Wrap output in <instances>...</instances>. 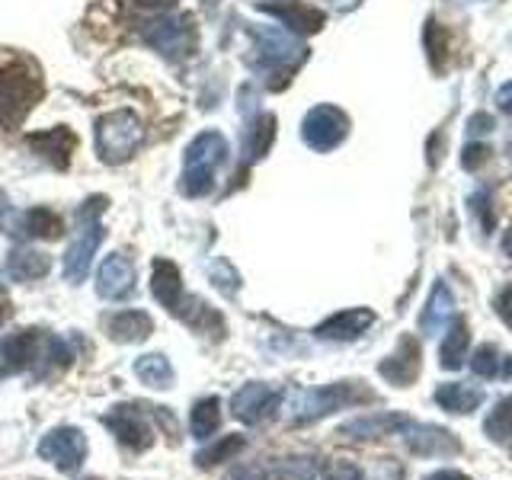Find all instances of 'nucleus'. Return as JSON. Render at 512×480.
I'll list each match as a JSON object with an SVG mask.
<instances>
[{
	"instance_id": "nucleus-14",
	"label": "nucleus",
	"mask_w": 512,
	"mask_h": 480,
	"mask_svg": "<svg viewBox=\"0 0 512 480\" xmlns=\"http://www.w3.org/2000/svg\"><path fill=\"white\" fill-rule=\"evenodd\" d=\"M404 442L413 455L423 458H442V455H458L461 442L442 426H429V423H407L404 426Z\"/></svg>"
},
{
	"instance_id": "nucleus-40",
	"label": "nucleus",
	"mask_w": 512,
	"mask_h": 480,
	"mask_svg": "<svg viewBox=\"0 0 512 480\" xmlns=\"http://www.w3.org/2000/svg\"><path fill=\"white\" fill-rule=\"evenodd\" d=\"M490 128H493V119H490V116H484V112H480V116H474V119L468 122V132H471V135L490 132Z\"/></svg>"
},
{
	"instance_id": "nucleus-4",
	"label": "nucleus",
	"mask_w": 512,
	"mask_h": 480,
	"mask_svg": "<svg viewBox=\"0 0 512 480\" xmlns=\"http://www.w3.org/2000/svg\"><path fill=\"white\" fill-rule=\"evenodd\" d=\"M375 394L365 388L362 381H336V384H324V388H311L301 391L292 400V423L304 426L314 420H324V416L356 407V404H372Z\"/></svg>"
},
{
	"instance_id": "nucleus-46",
	"label": "nucleus",
	"mask_w": 512,
	"mask_h": 480,
	"mask_svg": "<svg viewBox=\"0 0 512 480\" xmlns=\"http://www.w3.org/2000/svg\"><path fill=\"white\" fill-rule=\"evenodd\" d=\"M199 4H202L205 10H215V7L221 4V0H199Z\"/></svg>"
},
{
	"instance_id": "nucleus-28",
	"label": "nucleus",
	"mask_w": 512,
	"mask_h": 480,
	"mask_svg": "<svg viewBox=\"0 0 512 480\" xmlns=\"http://www.w3.org/2000/svg\"><path fill=\"white\" fill-rule=\"evenodd\" d=\"M471 372L477 378H512V359L496 346H477L471 356Z\"/></svg>"
},
{
	"instance_id": "nucleus-24",
	"label": "nucleus",
	"mask_w": 512,
	"mask_h": 480,
	"mask_svg": "<svg viewBox=\"0 0 512 480\" xmlns=\"http://www.w3.org/2000/svg\"><path fill=\"white\" fill-rule=\"evenodd\" d=\"M151 292L154 298L164 304V308L173 314L176 304L183 301V279H180V269H176V263L170 260H154L151 266Z\"/></svg>"
},
{
	"instance_id": "nucleus-45",
	"label": "nucleus",
	"mask_w": 512,
	"mask_h": 480,
	"mask_svg": "<svg viewBox=\"0 0 512 480\" xmlns=\"http://www.w3.org/2000/svg\"><path fill=\"white\" fill-rule=\"evenodd\" d=\"M503 250H506V256H512V228H509V234L503 237Z\"/></svg>"
},
{
	"instance_id": "nucleus-12",
	"label": "nucleus",
	"mask_w": 512,
	"mask_h": 480,
	"mask_svg": "<svg viewBox=\"0 0 512 480\" xmlns=\"http://www.w3.org/2000/svg\"><path fill=\"white\" fill-rule=\"evenodd\" d=\"M279 404H282L279 388H272V384H263V381H250L231 397V413L240 423L256 426V423L269 420V416L279 410Z\"/></svg>"
},
{
	"instance_id": "nucleus-39",
	"label": "nucleus",
	"mask_w": 512,
	"mask_h": 480,
	"mask_svg": "<svg viewBox=\"0 0 512 480\" xmlns=\"http://www.w3.org/2000/svg\"><path fill=\"white\" fill-rule=\"evenodd\" d=\"M496 311H500V317L512 327V288H506V292L496 298Z\"/></svg>"
},
{
	"instance_id": "nucleus-22",
	"label": "nucleus",
	"mask_w": 512,
	"mask_h": 480,
	"mask_svg": "<svg viewBox=\"0 0 512 480\" xmlns=\"http://www.w3.org/2000/svg\"><path fill=\"white\" fill-rule=\"evenodd\" d=\"M173 314L180 317L189 330L208 333V336H224V317L215 308H208V301H202L196 295H183V301L176 304Z\"/></svg>"
},
{
	"instance_id": "nucleus-17",
	"label": "nucleus",
	"mask_w": 512,
	"mask_h": 480,
	"mask_svg": "<svg viewBox=\"0 0 512 480\" xmlns=\"http://www.w3.org/2000/svg\"><path fill=\"white\" fill-rule=\"evenodd\" d=\"M378 372L384 381L397 384V388H407V384L420 375V343H416L413 336H404L391 356L378 365Z\"/></svg>"
},
{
	"instance_id": "nucleus-34",
	"label": "nucleus",
	"mask_w": 512,
	"mask_h": 480,
	"mask_svg": "<svg viewBox=\"0 0 512 480\" xmlns=\"http://www.w3.org/2000/svg\"><path fill=\"white\" fill-rule=\"evenodd\" d=\"M244 445H247L244 436H221V442L202 448V452L196 455V464H199V468H215V464L231 461L234 455L244 452Z\"/></svg>"
},
{
	"instance_id": "nucleus-9",
	"label": "nucleus",
	"mask_w": 512,
	"mask_h": 480,
	"mask_svg": "<svg viewBox=\"0 0 512 480\" xmlns=\"http://www.w3.org/2000/svg\"><path fill=\"white\" fill-rule=\"evenodd\" d=\"M349 135V116L336 106H314L301 122V138L314 151L340 148Z\"/></svg>"
},
{
	"instance_id": "nucleus-8",
	"label": "nucleus",
	"mask_w": 512,
	"mask_h": 480,
	"mask_svg": "<svg viewBox=\"0 0 512 480\" xmlns=\"http://www.w3.org/2000/svg\"><path fill=\"white\" fill-rule=\"evenodd\" d=\"M39 458L52 461L58 471L77 474L87 461V439L77 426H58L52 432H45L39 442Z\"/></svg>"
},
{
	"instance_id": "nucleus-42",
	"label": "nucleus",
	"mask_w": 512,
	"mask_h": 480,
	"mask_svg": "<svg viewBox=\"0 0 512 480\" xmlns=\"http://www.w3.org/2000/svg\"><path fill=\"white\" fill-rule=\"evenodd\" d=\"M135 4H141L144 10H170L176 0H135Z\"/></svg>"
},
{
	"instance_id": "nucleus-20",
	"label": "nucleus",
	"mask_w": 512,
	"mask_h": 480,
	"mask_svg": "<svg viewBox=\"0 0 512 480\" xmlns=\"http://www.w3.org/2000/svg\"><path fill=\"white\" fill-rule=\"evenodd\" d=\"M61 231H64V221H61V215L52 212V208H26V212H16L10 237L55 240V237H61Z\"/></svg>"
},
{
	"instance_id": "nucleus-41",
	"label": "nucleus",
	"mask_w": 512,
	"mask_h": 480,
	"mask_svg": "<svg viewBox=\"0 0 512 480\" xmlns=\"http://www.w3.org/2000/svg\"><path fill=\"white\" fill-rule=\"evenodd\" d=\"M496 106H500L503 112H512V80H509V84H503L500 93H496Z\"/></svg>"
},
{
	"instance_id": "nucleus-11",
	"label": "nucleus",
	"mask_w": 512,
	"mask_h": 480,
	"mask_svg": "<svg viewBox=\"0 0 512 480\" xmlns=\"http://www.w3.org/2000/svg\"><path fill=\"white\" fill-rule=\"evenodd\" d=\"M256 7L269 16H276L282 29H288L292 36H314V32H320L327 23L324 10L311 7L308 0H256Z\"/></svg>"
},
{
	"instance_id": "nucleus-13",
	"label": "nucleus",
	"mask_w": 512,
	"mask_h": 480,
	"mask_svg": "<svg viewBox=\"0 0 512 480\" xmlns=\"http://www.w3.org/2000/svg\"><path fill=\"white\" fill-rule=\"evenodd\" d=\"M103 423L109 426V432L116 436L125 448H132V452H144V448H151V426L144 420V413L132 404H119L112 407Z\"/></svg>"
},
{
	"instance_id": "nucleus-26",
	"label": "nucleus",
	"mask_w": 512,
	"mask_h": 480,
	"mask_svg": "<svg viewBox=\"0 0 512 480\" xmlns=\"http://www.w3.org/2000/svg\"><path fill=\"white\" fill-rule=\"evenodd\" d=\"M436 404L445 413H471L484 404V391L474 388V384H464V381H448L436 388Z\"/></svg>"
},
{
	"instance_id": "nucleus-21",
	"label": "nucleus",
	"mask_w": 512,
	"mask_h": 480,
	"mask_svg": "<svg viewBox=\"0 0 512 480\" xmlns=\"http://www.w3.org/2000/svg\"><path fill=\"white\" fill-rule=\"evenodd\" d=\"M410 420L404 413H365V416H356V420H349L340 426V436L346 439H381V436H391V432L404 429Z\"/></svg>"
},
{
	"instance_id": "nucleus-36",
	"label": "nucleus",
	"mask_w": 512,
	"mask_h": 480,
	"mask_svg": "<svg viewBox=\"0 0 512 480\" xmlns=\"http://www.w3.org/2000/svg\"><path fill=\"white\" fill-rule=\"evenodd\" d=\"M324 480H365V477L359 471V464H352V461H330L327 471H324Z\"/></svg>"
},
{
	"instance_id": "nucleus-43",
	"label": "nucleus",
	"mask_w": 512,
	"mask_h": 480,
	"mask_svg": "<svg viewBox=\"0 0 512 480\" xmlns=\"http://www.w3.org/2000/svg\"><path fill=\"white\" fill-rule=\"evenodd\" d=\"M426 480H471V477L461 474V471H436V474H429Z\"/></svg>"
},
{
	"instance_id": "nucleus-23",
	"label": "nucleus",
	"mask_w": 512,
	"mask_h": 480,
	"mask_svg": "<svg viewBox=\"0 0 512 480\" xmlns=\"http://www.w3.org/2000/svg\"><path fill=\"white\" fill-rule=\"evenodd\" d=\"M151 330H154V320L144 314V311H119V314H109L106 317L109 340H116L122 346L148 340Z\"/></svg>"
},
{
	"instance_id": "nucleus-19",
	"label": "nucleus",
	"mask_w": 512,
	"mask_h": 480,
	"mask_svg": "<svg viewBox=\"0 0 512 480\" xmlns=\"http://www.w3.org/2000/svg\"><path fill=\"white\" fill-rule=\"evenodd\" d=\"M272 141H276V116H269V112L250 116L244 125V138H240V160H244V167L263 160L272 148Z\"/></svg>"
},
{
	"instance_id": "nucleus-30",
	"label": "nucleus",
	"mask_w": 512,
	"mask_h": 480,
	"mask_svg": "<svg viewBox=\"0 0 512 480\" xmlns=\"http://www.w3.org/2000/svg\"><path fill=\"white\" fill-rule=\"evenodd\" d=\"M468 346H471L468 324H464V320H455V324L448 327L445 340H442V349H439L442 368H448V372H455V368H461L464 356H468Z\"/></svg>"
},
{
	"instance_id": "nucleus-38",
	"label": "nucleus",
	"mask_w": 512,
	"mask_h": 480,
	"mask_svg": "<svg viewBox=\"0 0 512 480\" xmlns=\"http://www.w3.org/2000/svg\"><path fill=\"white\" fill-rule=\"evenodd\" d=\"M13 218H16L13 205H10V199H7V192L0 189V231L10 234V231H13Z\"/></svg>"
},
{
	"instance_id": "nucleus-18",
	"label": "nucleus",
	"mask_w": 512,
	"mask_h": 480,
	"mask_svg": "<svg viewBox=\"0 0 512 480\" xmlns=\"http://www.w3.org/2000/svg\"><path fill=\"white\" fill-rule=\"evenodd\" d=\"M375 324V311L368 308H349V311H340L327 317L324 324H317V336L320 340H333V343H349L356 340V336H362L368 327Z\"/></svg>"
},
{
	"instance_id": "nucleus-48",
	"label": "nucleus",
	"mask_w": 512,
	"mask_h": 480,
	"mask_svg": "<svg viewBox=\"0 0 512 480\" xmlns=\"http://www.w3.org/2000/svg\"><path fill=\"white\" fill-rule=\"evenodd\" d=\"M509 148H512V141H509Z\"/></svg>"
},
{
	"instance_id": "nucleus-33",
	"label": "nucleus",
	"mask_w": 512,
	"mask_h": 480,
	"mask_svg": "<svg viewBox=\"0 0 512 480\" xmlns=\"http://www.w3.org/2000/svg\"><path fill=\"white\" fill-rule=\"evenodd\" d=\"M484 432L500 445H512V397H503L500 404H496L487 420H484Z\"/></svg>"
},
{
	"instance_id": "nucleus-2",
	"label": "nucleus",
	"mask_w": 512,
	"mask_h": 480,
	"mask_svg": "<svg viewBox=\"0 0 512 480\" xmlns=\"http://www.w3.org/2000/svg\"><path fill=\"white\" fill-rule=\"evenodd\" d=\"M71 365V346L52 336L45 330H20L7 336L0 343V375H13V372H36L48 375L52 368H68Z\"/></svg>"
},
{
	"instance_id": "nucleus-1",
	"label": "nucleus",
	"mask_w": 512,
	"mask_h": 480,
	"mask_svg": "<svg viewBox=\"0 0 512 480\" xmlns=\"http://www.w3.org/2000/svg\"><path fill=\"white\" fill-rule=\"evenodd\" d=\"M247 32L253 42L247 64L266 80V87L272 90L288 87L292 74L301 68V61L308 58V48L282 26H250Z\"/></svg>"
},
{
	"instance_id": "nucleus-15",
	"label": "nucleus",
	"mask_w": 512,
	"mask_h": 480,
	"mask_svg": "<svg viewBox=\"0 0 512 480\" xmlns=\"http://www.w3.org/2000/svg\"><path fill=\"white\" fill-rule=\"evenodd\" d=\"M96 292L106 301H122L135 292V266L128 256L112 253L100 263V272H96Z\"/></svg>"
},
{
	"instance_id": "nucleus-37",
	"label": "nucleus",
	"mask_w": 512,
	"mask_h": 480,
	"mask_svg": "<svg viewBox=\"0 0 512 480\" xmlns=\"http://www.w3.org/2000/svg\"><path fill=\"white\" fill-rule=\"evenodd\" d=\"M487 154H490L487 144H468V151L461 154V167L464 170H477L487 160Z\"/></svg>"
},
{
	"instance_id": "nucleus-3",
	"label": "nucleus",
	"mask_w": 512,
	"mask_h": 480,
	"mask_svg": "<svg viewBox=\"0 0 512 480\" xmlns=\"http://www.w3.org/2000/svg\"><path fill=\"white\" fill-rule=\"evenodd\" d=\"M228 138L215 128L199 132L189 141L186 157H183V173H180V192L186 199H205L212 196L218 186V173L228 164Z\"/></svg>"
},
{
	"instance_id": "nucleus-6",
	"label": "nucleus",
	"mask_w": 512,
	"mask_h": 480,
	"mask_svg": "<svg viewBox=\"0 0 512 480\" xmlns=\"http://www.w3.org/2000/svg\"><path fill=\"white\" fill-rule=\"evenodd\" d=\"M144 42L170 61H186L199 48V29L189 13H164L144 23Z\"/></svg>"
},
{
	"instance_id": "nucleus-25",
	"label": "nucleus",
	"mask_w": 512,
	"mask_h": 480,
	"mask_svg": "<svg viewBox=\"0 0 512 480\" xmlns=\"http://www.w3.org/2000/svg\"><path fill=\"white\" fill-rule=\"evenodd\" d=\"M452 314H455V298H452V292H448L445 282H436V285H432L429 301H426V311L420 317V330L426 336H436V333L445 330V324L452 320Z\"/></svg>"
},
{
	"instance_id": "nucleus-31",
	"label": "nucleus",
	"mask_w": 512,
	"mask_h": 480,
	"mask_svg": "<svg viewBox=\"0 0 512 480\" xmlns=\"http://www.w3.org/2000/svg\"><path fill=\"white\" fill-rule=\"evenodd\" d=\"M189 426H192V436H196L199 442L212 439L215 429L221 426V400L218 397H202L199 404L192 407Z\"/></svg>"
},
{
	"instance_id": "nucleus-35",
	"label": "nucleus",
	"mask_w": 512,
	"mask_h": 480,
	"mask_svg": "<svg viewBox=\"0 0 512 480\" xmlns=\"http://www.w3.org/2000/svg\"><path fill=\"white\" fill-rule=\"evenodd\" d=\"M208 276H212L215 288H221L224 295H237V288H240V276H237V269H234L228 260H215L212 266H208Z\"/></svg>"
},
{
	"instance_id": "nucleus-29",
	"label": "nucleus",
	"mask_w": 512,
	"mask_h": 480,
	"mask_svg": "<svg viewBox=\"0 0 512 480\" xmlns=\"http://www.w3.org/2000/svg\"><path fill=\"white\" fill-rule=\"evenodd\" d=\"M135 375L148 384V388L164 391L173 384V365H170L167 356H160V352H148V356L135 359Z\"/></svg>"
},
{
	"instance_id": "nucleus-32",
	"label": "nucleus",
	"mask_w": 512,
	"mask_h": 480,
	"mask_svg": "<svg viewBox=\"0 0 512 480\" xmlns=\"http://www.w3.org/2000/svg\"><path fill=\"white\" fill-rule=\"evenodd\" d=\"M423 45H426V55H429V64H432V68H436V71H445L448 55H452V36H448V29H445L439 20H429V23H426Z\"/></svg>"
},
{
	"instance_id": "nucleus-16",
	"label": "nucleus",
	"mask_w": 512,
	"mask_h": 480,
	"mask_svg": "<svg viewBox=\"0 0 512 480\" xmlns=\"http://www.w3.org/2000/svg\"><path fill=\"white\" fill-rule=\"evenodd\" d=\"M74 141H77L74 132H71V128H64V125H55V128H48V132H36V135L26 138L32 154H36L39 160H45V164L55 167V170H68L71 154H74Z\"/></svg>"
},
{
	"instance_id": "nucleus-10",
	"label": "nucleus",
	"mask_w": 512,
	"mask_h": 480,
	"mask_svg": "<svg viewBox=\"0 0 512 480\" xmlns=\"http://www.w3.org/2000/svg\"><path fill=\"white\" fill-rule=\"evenodd\" d=\"M103 237H106V228L96 218L90 221H80V231L74 234V240L68 244V253H64V282H71V285H80L87 279V272L93 266V253L100 250L103 244Z\"/></svg>"
},
{
	"instance_id": "nucleus-7",
	"label": "nucleus",
	"mask_w": 512,
	"mask_h": 480,
	"mask_svg": "<svg viewBox=\"0 0 512 480\" xmlns=\"http://www.w3.org/2000/svg\"><path fill=\"white\" fill-rule=\"evenodd\" d=\"M39 96H42V80L36 74L16 68V64H4L0 68V128L20 125L29 116V109L36 106Z\"/></svg>"
},
{
	"instance_id": "nucleus-47",
	"label": "nucleus",
	"mask_w": 512,
	"mask_h": 480,
	"mask_svg": "<svg viewBox=\"0 0 512 480\" xmlns=\"http://www.w3.org/2000/svg\"><path fill=\"white\" fill-rule=\"evenodd\" d=\"M282 480H298V477H282ZM301 480H308V477H301Z\"/></svg>"
},
{
	"instance_id": "nucleus-44",
	"label": "nucleus",
	"mask_w": 512,
	"mask_h": 480,
	"mask_svg": "<svg viewBox=\"0 0 512 480\" xmlns=\"http://www.w3.org/2000/svg\"><path fill=\"white\" fill-rule=\"evenodd\" d=\"M7 314H10V304H7V298H4V295H0V324H4V320H7Z\"/></svg>"
},
{
	"instance_id": "nucleus-5",
	"label": "nucleus",
	"mask_w": 512,
	"mask_h": 480,
	"mask_svg": "<svg viewBox=\"0 0 512 480\" xmlns=\"http://www.w3.org/2000/svg\"><path fill=\"white\" fill-rule=\"evenodd\" d=\"M96 154L103 164L116 167L132 160L144 144V125L132 109H112L96 119Z\"/></svg>"
},
{
	"instance_id": "nucleus-27",
	"label": "nucleus",
	"mask_w": 512,
	"mask_h": 480,
	"mask_svg": "<svg viewBox=\"0 0 512 480\" xmlns=\"http://www.w3.org/2000/svg\"><path fill=\"white\" fill-rule=\"evenodd\" d=\"M52 269V260L39 250H13L7 256V276L13 282H32V279H42L45 272Z\"/></svg>"
}]
</instances>
